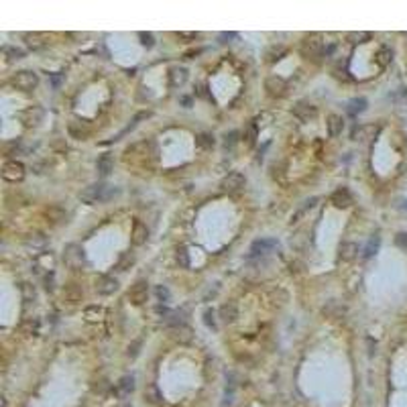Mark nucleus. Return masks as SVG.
Here are the masks:
<instances>
[{"label": "nucleus", "mask_w": 407, "mask_h": 407, "mask_svg": "<svg viewBox=\"0 0 407 407\" xmlns=\"http://www.w3.org/2000/svg\"><path fill=\"white\" fill-rule=\"evenodd\" d=\"M395 244L399 249H407V232H399L395 236Z\"/></svg>", "instance_id": "obj_44"}, {"label": "nucleus", "mask_w": 407, "mask_h": 407, "mask_svg": "<svg viewBox=\"0 0 407 407\" xmlns=\"http://www.w3.org/2000/svg\"><path fill=\"white\" fill-rule=\"evenodd\" d=\"M220 320L224 322V324H234L236 322V318H238V307H236V304L234 302H226V304H222L220 305Z\"/></svg>", "instance_id": "obj_18"}, {"label": "nucleus", "mask_w": 407, "mask_h": 407, "mask_svg": "<svg viewBox=\"0 0 407 407\" xmlns=\"http://www.w3.org/2000/svg\"><path fill=\"white\" fill-rule=\"evenodd\" d=\"M293 114L300 118V120H304V122H309V120H314L318 116V108L314 104L305 102V100H300V102L293 106Z\"/></svg>", "instance_id": "obj_11"}, {"label": "nucleus", "mask_w": 407, "mask_h": 407, "mask_svg": "<svg viewBox=\"0 0 407 407\" xmlns=\"http://www.w3.org/2000/svg\"><path fill=\"white\" fill-rule=\"evenodd\" d=\"M366 98H352L350 102H348V106H346V112L350 114V116H356V114H360V112H364L366 110Z\"/></svg>", "instance_id": "obj_25"}, {"label": "nucleus", "mask_w": 407, "mask_h": 407, "mask_svg": "<svg viewBox=\"0 0 407 407\" xmlns=\"http://www.w3.org/2000/svg\"><path fill=\"white\" fill-rule=\"evenodd\" d=\"M43 214L51 224H61L65 220V210L61 206H49V208L43 210Z\"/></svg>", "instance_id": "obj_21"}, {"label": "nucleus", "mask_w": 407, "mask_h": 407, "mask_svg": "<svg viewBox=\"0 0 407 407\" xmlns=\"http://www.w3.org/2000/svg\"><path fill=\"white\" fill-rule=\"evenodd\" d=\"M254 139H256V127L253 125V127L249 128V132H247V145L253 147V145H254Z\"/></svg>", "instance_id": "obj_45"}, {"label": "nucleus", "mask_w": 407, "mask_h": 407, "mask_svg": "<svg viewBox=\"0 0 407 407\" xmlns=\"http://www.w3.org/2000/svg\"><path fill=\"white\" fill-rule=\"evenodd\" d=\"M330 204L336 208V210H346L352 206V196L346 187H338L336 192L330 196Z\"/></svg>", "instance_id": "obj_12"}, {"label": "nucleus", "mask_w": 407, "mask_h": 407, "mask_svg": "<svg viewBox=\"0 0 407 407\" xmlns=\"http://www.w3.org/2000/svg\"><path fill=\"white\" fill-rule=\"evenodd\" d=\"M178 263L181 267H189V256H187V249L185 247H179L178 249Z\"/></svg>", "instance_id": "obj_42"}, {"label": "nucleus", "mask_w": 407, "mask_h": 407, "mask_svg": "<svg viewBox=\"0 0 407 407\" xmlns=\"http://www.w3.org/2000/svg\"><path fill=\"white\" fill-rule=\"evenodd\" d=\"M265 92L271 98H281V96H285V92H287V84H285L283 77L271 76L265 79Z\"/></svg>", "instance_id": "obj_7"}, {"label": "nucleus", "mask_w": 407, "mask_h": 407, "mask_svg": "<svg viewBox=\"0 0 407 407\" xmlns=\"http://www.w3.org/2000/svg\"><path fill=\"white\" fill-rule=\"evenodd\" d=\"M33 236L35 238H29V240H26V244H35V247H37V244H45L47 242V238L43 234H33Z\"/></svg>", "instance_id": "obj_46"}, {"label": "nucleus", "mask_w": 407, "mask_h": 407, "mask_svg": "<svg viewBox=\"0 0 407 407\" xmlns=\"http://www.w3.org/2000/svg\"><path fill=\"white\" fill-rule=\"evenodd\" d=\"M23 332L29 336H37L39 334V322L37 320H26L23 322Z\"/></svg>", "instance_id": "obj_36"}, {"label": "nucleus", "mask_w": 407, "mask_h": 407, "mask_svg": "<svg viewBox=\"0 0 407 407\" xmlns=\"http://www.w3.org/2000/svg\"><path fill=\"white\" fill-rule=\"evenodd\" d=\"M338 256H340V261L344 263H350V261H355L356 256H358V244L356 242H342L340 244V249H338Z\"/></svg>", "instance_id": "obj_16"}, {"label": "nucleus", "mask_w": 407, "mask_h": 407, "mask_svg": "<svg viewBox=\"0 0 407 407\" xmlns=\"http://www.w3.org/2000/svg\"><path fill=\"white\" fill-rule=\"evenodd\" d=\"M10 84L15 90H21V92H31L39 86V76L31 70H21L17 72L15 76L10 77Z\"/></svg>", "instance_id": "obj_2"}, {"label": "nucleus", "mask_w": 407, "mask_h": 407, "mask_svg": "<svg viewBox=\"0 0 407 407\" xmlns=\"http://www.w3.org/2000/svg\"><path fill=\"white\" fill-rule=\"evenodd\" d=\"M200 53H202V49H192V51H187V53H185V57H187V59H192V57L200 55Z\"/></svg>", "instance_id": "obj_50"}, {"label": "nucleus", "mask_w": 407, "mask_h": 407, "mask_svg": "<svg viewBox=\"0 0 407 407\" xmlns=\"http://www.w3.org/2000/svg\"><path fill=\"white\" fill-rule=\"evenodd\" d=\"M187 81V70L185 67H179V65H175L169 70V86L171 88H179L183 86Z\"/></svg>", "instance_id": "obj_20"}, {"label": "nucleus", "mask_w": 407, "mask_h": 407, "mask_svg": "<svg viewBox=\"0 0 407 407\" xmlns=\"http://www.w3.org/2000/svg\"><path fill=\"white\" fill-rule=\"evenodd\" d=\"M43 116H45V110L41 106H29L26 110L21 114V120L25 127H39L41 122H43Z\"/></svg>", "instance_id": "obj_9"}, {"label": "nucleus", "mask_w": 407, "mask_h": 407, "mask_svg": "<svg viewBox=\"0 0 407 407\" xmlns=\"http://www.w3.org/2000/svg\"><path fill=\"white\" fill-rule=\"evenodd\" d=\"M178 39H183V41H196V39H198V33H185V31H179V33H178Z\"/></svg>", "instance_id": "obj_47"}, {"label": "nucleus", "mask_w": 407, "mask_h": 407, "mask_svg": "<svg viewBox=\"0 0 407 407\" xmlns=\"http://www.w3.org/2000/svg\"><path fill=\"white\" fill-rule=\"evenodd\" d=\"M273 249H277V240L275 238H261L254 240L251 244V256H259V254H267Z\"/></svg>", "instance_id": "obj_15"}, {"label": "nucleus", "mask_w": 407, "mask_h": 407, "mask_svg": "<svg viewBox=\"0 0 407 407\" xmlns=\"http://www.w3.org/2000/svg\"><path fill=\"white\" fill-rule=\"evenodd\" d=\"M145 401L151 403V405H159L163 401V395H161V391L157 389V385H147L145 387Z\"/></svg>", "instance_id": "obj_26"}, {"label": "nucleus", "mask_w": 407, "mask_h": 407, "mask_svg": "<svg viewBox=\"0 0 407 407\" xmlns=\"http://www.w3.org/2000/svg\"><path fill=\"white\" fill-rule=\"evenodd\" d=\"M371 37L373 35L369 31H352L346 35V41H350L352 45H362V43H369Z\"/></svg>", "instance_id": "obj_27"}, {"label": "nucleus", "mask_w": 407, "mask_h": 407, "mask_svg": "<svg viewBox=\"0 0 407 407\" xmlns=\"http://www.w3.org/2000/svg\"><path fill=\"white\" fill-rule=\"evenodd\" d=\"M391 57H393L391 49L389 47H381V49H379V53H377V63L381 65V67H385V65H389Z\"/></svg>", "instance_id": "obj_33"}, {"label": "nucleus", "mask_w": 407, "mask_h": 407, "mask_svg": "<svg viewBox=\"0 0 407 407\" xmlns=\"http://www.w3.org/2000/svg\"><path fill=\"white\" fill-rule=\"evenodd\" d=\"M132 265H134V254L132 253H122L120 259H118V263H116V271L125 273V271H128Z\"/></svg>", "instance_id": "obj_30"}, {"label": "nucleus", "mask_w": 407, "mask_h": 407, "mask_svg": "<svg viewBox=\"0 0 407 407\" xmlns=\"http://www.w3.org/2000/svg\"><path fill=\"white\" fill-rule=\"evenodd\" d=\"M196 145L200 149H204V151H208V149L214 147V137H212L210 132H200L198 137H196Z\"/></svg>", "instance_id": "obj_32"}, {"label": "nucleus", "mask_w": 407, "mask_h": 407, "mask_svg": "<svg viewBox=\"0 0 407 407\" xmlns=\"http://www.w3.org/2000/svg\"><path fill=\"white\" fill-rule=\"evenodd\" d=\"M96 291L100 295H112V293L118 291V281L114 277H110V275H102L96 281Z\"/></svg>", "instance_id": "obj_14"}, {"label": "nucleus", "mask_w": 407, "mask_h": 407, "mask_svg": "<svg viewBox=\"0 0 407 407\" xmlns=\"http://www.w3.org/2000/svg\"><path fill=\"white\" fill-rule=\"evenodd\" d=\"M25 173L26 171H25V165L21 161H6L2 165V179H6V181H12V183L23 181Z\"/></svg>", "instance_id": "obj_6"}, {"label": "nucleus", "mask_w": 407, "mask_h": 407, "mask_svg": "<svg viewBox=\"0 0 407 407\" xmlns=\"http://www.w3.org/2000/svg\"><path fill=\"white\" fill-rule=\"evenodd\" d=\"M316 204H318V198H309V200H305V202H304V206H302L300 210H297V212H295V214L291 216V224H295V222H300V218H302V216H304V214H305L307 210H311V208H314V206H316Z\"/></svg>", "instance_id": "obj_31"}, {"label": "nucleus", "mask_w": 407, "mask_h": 407, "mask_svg": "<svg viewBox=\"0 0 407 407\" xmlns=\"http://www.w3.org/2000/svg\"><path fill=\"white\" fill-rule=\"evenodd\" d=\"M326 125H328V134H330V137H338V134H342V128H344V120H342V116L330 114Z\"/></svg>", "instance_id": "obj_22"}, {"label": "nucleus", "mask_w": 407, "mask_h": 407, "mask_svg": "<svg viewBox=\"0 0 407 407\" xmlns=\"http://www.w3.org/2000/svg\"><path fill=\"white\" fill-rule=\"evenodd\" d=\"M139 346H141V340H137V342H134V344L128 348V355H130V356H137V352H139Z\"/></svg>", "instance_id": "obj_48"}, {"label": "nucleus", "mask_w": 407, "mask_h": 407, "mask_svg": "<svg viewBox=\"0 0 407 407\" xmlns=\"http://www.w3.org/2000/svg\"><path fill=\"white\" fill-rule=\"evenodd\" d=\"M70 134L74 139H77V141H86L88 137H90V125H88V120H79V118H76V120H72L70 122Z\"/></svg>", "instance_id": "obj_13"}, {"label": "nucleus", "mask_w": 407, "mask_h": 407, "mask_svg": "<svg viewBox=\"0 0 407 407\" xmlns=\"http://www.w3.org/2000/svg\"><path fill=\"white\" fill-rule=\"evenodd\" d=\"M4 55H8L6 57L8 61H15V59H23L25 57V51L17 49V47H4Z\"/></svg>", "instance_id": "obj_37"}, {"label": "nucleus", "mask_w": 407, "mask_h": 407, "mask_svg": "<svg viewBox=\"0 0 407 407\" xmlns=\"http://www.w3.org/2000/svg\"><path fill=\"white\" fill-rule=\"evenodd\" d=\"M236 143H238V132L236 130H230V132L224 134V147L226 149H232Z\"/></svg>", "instance_id": "obj_40"}, {"label": "nucleus", "mask_w": 407, "mask_h": 407, "mask_svg": "<svg viewBox=\"0 0 407 407\" xmlns=\"http://www.w3.org/2000/svg\"><path fill=\"white\" fill-rule=\"evenodd\" d=\"M403 96H405V100H407V90H405V92H403Z\"/></svg>", "instance_id": "obj_51"}, {"label": "nucleus", "mask_w": 407, "mask_h": 407, "mask_svg": "<svg viewBox=\"0 0 407 407\" xmlns=\"http://www.w3.org/2000/svg\"><path fill=\"white\" fill-rule=\"evenodd\" d=\"M112 169H114V159L110 157V153L100 155L98 161H96V171H98V175H102V178H108V175L112 173Z\"/></svg>", "instance_id": "obj_19"}, {"label": "nucleus", "mask_w": 407, "mask_h": 407, "mask_svg": "<svg viewBox=\"0 0 407 407\" xmlns=\"http://www.w3.org/2000/svg\"><path fill=\"white\" fill-rule=\"evenodd\" d=\"M155 295H157V300L161 304L169 302V297H171V293H169V289L165 287V285H157V287H155Z\"/></svg>", "instance_id": "obj_38"}, {"label": "nucleus", "mask_w": 407, "mask_h": 407, "mask_svg": "<svg viewBox=\"0 0 407 407\" xmlns=\"http://www.w3.org/2000/svg\"><path fill=\"white\" fill-rule=\"evenodd\" d=\"M139 39H141V43H143L145 47H149V49L155 45V37H153V33H149V31H141V33H139Z\"/></svg>", "instance_id": "obj_41"}, {"label": "nucleus", "mask_w": 407, "mask_h": 407, "mask_svg": "<svg viewBox=\"0 0 407 407\" xmlns=\"http://www.w3.org/2000/svg\"><path fill=\"white\" fill-rule=\"evenodd\" d=\"M244 183H247V179H244V175L234 171V173H228L226 178L220 181V187H222V192H228V194H234V192H240V189L244 187Z\"/></svg>", "instance_id": "obj_8"}, {"label": "nucleus", "mask_w": 407, "mask_h": 407, "mask_svg": "<svg viewBox=\"0 0 407 407\" xmlns=\"http://www.w3.org/2000/svg\"><path fill=\"white\" fill-rule=\"evenodd\" d=\"M204 322H206L208 328H212V330L216 328V320H214V311H212V309H206V311H204Z\"/></svg>", "instance_id": "obj_43"}, {"label": "nucleus", "mask_w": 407, "mask_h": 407, "mask_svg": "<svg viewBox=\"0 0 407 407\" xmlns=\"http://www.w3.org/2000/svg\"><path fill=\"white\" fill-rule=\"evenodd\" d=\"M116 387H118V393H120V395H130V393L134 391V377H132V375L122 377Z\"/></svg>", "instance_id": "obj_28"}, {"label": "nucleus", "mask_w": 407, "mask_h": 407, "mask_svg": "<svg viewBox=\"0 0 407 407\" xmlns=\"http://www.w3.org/2000/svg\"><path fill=\"white\" fill-rule=\"evenodd\" d=\"M108 389H110V383H108L106 379H100V381H94L92 383V391L94 393H100V395H104Z\"/></svg>", "instance_id": "obj_39"}, {"label": "nucleus", "mask_w": 407, "mask_h": 407, "mask_svg": "<svg viewBox=\"0 0 407 407\" xmlns=\"http://www.w3.org/2000/svg\"><path fill=\"white\" fill-rule=\"evenodd\" d=\"M149 238V228L141 222V220H134V226H132V234H130V240L134 247H141V244H145Z\"/></svg>", "instance_id": "obj_17"}, {"label": "nucleus", "mask_w": 407, "mask_h": 407, "mask_svg": "<svg viewBox=\"0 0 407 407\" xmlns=\"http://www.w3.org/2000/svg\"><path fill=\"white\" fill-rule=\"evenodd\" d=\"M63 263L70 267V269H74V271L81 269V265L86 263V251L81 249L79 244H76V242L65 244V249H63Z\"/></svg>", "instance_id": "obj_3"}, {"label": "nucleus", "mask_w": 407, "mask_h": 407, "mask_svg": "<svg viewBox=\"0 0 407 407\" xmlns=\"http://www.w3.org/2000/svg\"><path fill=\"white\" fill-rule=\"evenodd\" d=\"M23 39H25L26 47H31V49H41L47 43V37L41 35V33H25Z\"/></svg>", "instance_id": "obj_23"}, {"label": "nucleus", "mask_w": 407, "mask_h": 407, "mask_svg": "<svg viewBox=\"0 0 407 407\" xmlns=\"http://www.w3.org/2000/svg\"><path fill=\"white\" fill-rule=\"evenodd\" d=\"M324 53V41L320 35H307L304 41H302V55L305 59H311V61H318Z\"/></svg>", "instance_id": "obj_4"}, {"label": "nucleus", "mask_w": 407, "mask_h": 407, "mask_svg": "<svg viewBox=\"0 0 407 407\" xmlns=\"http://www.w3.org/2000/svg\"><path fill=\"white\" fill-rule=\"evenodd\" d=\"M63 300L70 304V305L79 304L81 300H84V289H81V285L76 283V281L65 283V287H63Z\"/></svg>", "instance_id": "obj_10"}, {"label": "nucleus", "mask_w": 407, "mask_h": 407, "mask_svg": "<svg viewBox=\"0 0 407 407\" xmlns=\"http://www.w3.org/2000/svg\"><path fill=\"white\" fill-rule=\"evenodd\" d=\"M23 291H25L26 300H29V297H35V291H29V283H23Z\"/></svg>", "instance_id": "obj_49"}, {"label": "nucleus", "mask_w": 407, "mask_h": 407, "mask_svg": "<svg viewBox=\"0 0 407 407\" xmlns=\"http://www.w3.org/2000/svg\"><path fill=\"white\" fill-rule=\"evenodd\" d=\"M102 316V307L100 305H90L86 307V320L88 322H98Z\"/></svg>", "instance_id": "obj_35"}, {"label": "nucleus", "mask_w": 407, "mask_h": 407, "mask_svg": "<svg viewBox=\"0 0 407 407\" xmlns=\"http://www.w3.org/2000/svg\"><path fill=\"white\" fill-rule=\"evenodd\" d=\"M171 338H173V340H179V342L192 340V328H189L187 324L175 326V328H171Z\"/></svg>", "instance_id": "obj_24"}, {"label": "nucleus", "mask_w": 407, "mask_h": 407, "mask_svg": "<svg viewBox=\"0 0 407 407\" xmlns=\"http://www.w3.org/2000/svg\"><path fill=\"white\" fill-rule=\"evenodd\" d=\"M149 297V283L147 279H137L128 289V302L132 305H143Z\"/></svg>", "instance_id": "obj_5"}, {"label": "nucleus", "mask_w": 407, "mask_h": 407, "mask_svg": "<svg viewBox=\"0 0 407 407\" xmlns=\"http://www.w3.org/2000/svg\"><path fill=\"white\" fill-rule=\"evenodd\" d=\"M114 196H118V189L114 185H108L104 181H98V183L88 185L84 192L79 194V200L84 202V204H90V206H94V204L110 202Z\"/></svg>", "instance_id": "obj_1"}, {"label": "nucleus", "mask_w": 407, "mask_h": 407, "mask_svg": "<svg viewBox=\"0 0 407 407\" xmlns=\"http://www.w3.org/2000/svg\"><path fill=\"white\" fill-rule=\"evenodd\" d=\"M379 244H381V236H379V234H373V236L369 238V242H366V247H364V253H362L364 259H371V256L379 251Z\"/></svg>", "instance_id": "obj_29"}, {"label": "nucleus", "mask_w": 407, "mask_h": 407, "mask_svg": "<svg viewBox=\"0 0 407 407\" xmlns=\"http://www.w3.org/2000/svg\"><path fill=\"white\" fill-rule=\"evenodd\" d=\"M322 311H324V314L328 316V318H336L338 314H340V311H344V307H340L336 300H332L328 305H324V309H322Z\"/></svg>", "instance_id": "obj_34"}]
</instances>
